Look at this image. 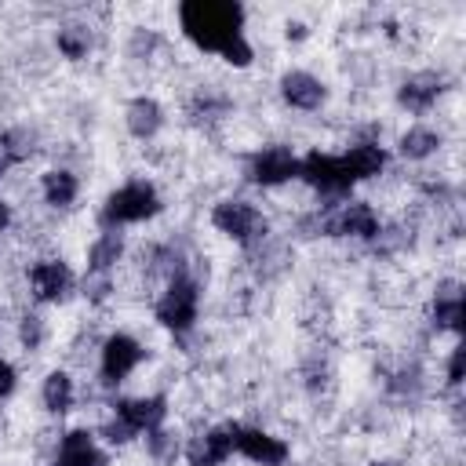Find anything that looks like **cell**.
Wrapping results in <instances>:
<instances>
[{
	"label": "cell",
	"mask_w": 466,
	"mask_h": 466,
	"mask_svg": "<svg viewBox=\"0 0 466 466\" xmlns=\"http://www.w3.org/2000/svg\"><path fill=\"white\" fill-rule=\"evenodd\" d=\"M178 25L189 44L222 58V51L244 40V7L233 0H186L178 7Z\"/></svg>",
	"instance_id": "1"
},
{
	"label": "cell",
	"mask_w": 466,
	"mask_h": 466,
	"mask_svg": "<svg viewBox=\"0 0 466 466\" xmlns=\"http://www.w3.org/2000/svg\"><path fill=\"white\" fill-rule=\"evenodd\" d=\"M160 193L153 189V182L146 178H131L124 182L120 189H113L102 208H98V226L102 229H120V226H131V222H146L160 211Z\"/></svg>",
	"instance_id": "2"
},
{
	"label": "cell",
	"mask_w": 466,
	"mask_h": 466,
	"mask_svg": "<svg viewBox=\"0 0 466 466\" xmlns=\"http://www.w3.org/2000/svg\"><path fill=\"white\" fill-rule=\"evenodd\" d=\"M167 415V400L164 397H127L113 404V419L102 426V437L109 444H127L138 433H149L157 426H164Z\"/></svg>",
	"instance_id": "3"
},
{
	"label": "cell",
	"mask_w": 466,
	"mask_h": 466,
	"mask_svg": "<svg viewBox=\"0 0 466 466\" xmlns=\"http://www.w3.org/2000/svg\"><path fill=\"white\" fill-rule=\"evenodd\" d=\"M153 313H157V320L167 331H175V335L189 331L197 324V313H200V288H197V280L186 269L171 273V280H167L164 295L157 299V309Z\"/></svg>",
	"instance_id": "4"
},
{
	"label": "cell",
	"mask_w": 466,
	"mask_h": 466,
	"mask_svg": "<svg viewBox=\"0 0 466 466\" xmlns=\"http://www.w3.org/2000/svg\"><path fill=\"white\" fill-rule=\"evenodd\" d=\"M211 222H215V229L218 233H226V237H233L237 244H244V248H255V244H262L266 240V218L258 215V208L255 204H248V200H237V197H226V200H218L215 208H211Z\"/></svg>",
	"instance_id": "5"
},
{
	"label": "cell",
	"mask_w": 466,
	"mask_h": 466,
	"mask_svg": "<svg viewBox=\"0 0 466 466\" xmlns=\"http://www.w3.org/2000/svg\"><path fill=\"white\" fill-rule=\"evenodd\" d=\"M299 178L306 186H313L317 193H324V197H346L357 186L342 153H320V149H313L299 160Z\"/></svg>",
	"instance_id": "6"
},
{
	"label": "cell",
	"mask_w": 466,
	"mask_h": 466,
	"mask_svg": "<svg viewBox=\"0 0 466 466\" xmlns=\"http://www.w3.org/2000/svg\"><path fill=\"white\" fill-rule=\"evenodd\" d=\"M317 226L328 237H360V240H371V237L382 233V222H379L375 208L364 204V200H350V204H339L328 215H317Z\"/></svg>",
	"instance_id": "7"
},
{
	"label": "cell",
	"mask_w": 466,
	"mask_h": 466,
	"mask_svg": "<svg viewBox=\"0 0 466 466\" xmlns=\"http://www.w3.org/2000/svg\"><path fill=\"white\" fill-rule=\"evenodd\" d=\"M142 357H146V350H142L138 339H131V335H124V331L109 335V339L102 342V360H98L102 382H109V386L124 382V379L142 364Z\"/></svg>",
	"instance_id": "8"
},
{
	"label": "cell",
	"mask_w": 466,
	"mask_h": 466,
	"mask_svg": "<svg viewBox=\"0 0 466 466\" xmlns=\"http://www.w3.org/2000/svg\"><path fill=\"white\" fill-rule=\"evenodd\" d=\"M233 451H240L255 466H284L288 462V444L258 426H237L233 430Z\"/></svg>",
	"instance_id": "9"
},
{
	"label": "cell",
	"mask_w": 466,
	"mask_h": 466,
	"mask_svg": "<svg viewBox=\"0 0 466 466\" xmlns=\"http://www.w3.org/2000/svg\"><path fill=\"white\" fill-rule=\"evenodd\" d=\"M248 178L255 186H280L299 178V157L288 146H266L248 160Z\"/></svg>",
	"instance_id": "10"
},
{
	"label": "cell",
	"mask_w": 466,
	"mask_h": 466,
	"mask_svg": "<svg viewBox=\"0 0 466 466\" xmlns=\"http://www.w3.org/2000/svg\"><path fill=\"white\" fill-rule=\"evenodd\" d=\"M29 288L40 302H62L76 288V277L62 258H40L29 266Z\"/></svg>",
	"instance_id": "11"
},
{
	"label": "cell",
	"mask_w": 466,
	"mask_h": 466,
	"mask_svg": "<svg viewBox=\"0 0 466 466\" xmlns=\"http://www.w3.org/2000/svg\"><path fill=\"white\" fill-rule=\"evenodd\" d=\"M233 430H237V422H226V426H211L200 437H193L186 444V462L189 466H222L233 455Z\"/></svg>",
	"instance_id": "12"
},
{
	"label": "cell",
	"mask_w": 466,
	"mask_h": 466,
	"mask_svg": "<svg viewBox=\"0 0 466 466\" xmlns=\"http://www.w3.org/2000/svg\"><path fill=\"white\" fill-rule=\"evenodd\" d=\"M51 466H109V459L95 444V433L91 430H69V433H62Z\"/></svg>",
	"instance_id": "13"
},
{
	"label": "cell",
	"mask_w": 466,
	"mask_h": 466,
	"mask_svg": "<svg viewBox=\"0 0 466 466\" xmlns=\"http://www.w3.org/2000/svg\"><path fill=\"white\" fill-rule=\"evenodd\" d=\"M280 98H284L291 109H306V113H313V109L324 106L328 87H324L313 73H306V69H288V73L280 76Z\"/></svg>",
	"instance_id": "14"
},
{
	"label": "cell",
	"mask_w": 466,
	"mask_h": 466,
	"mask_svg": "<svg viewBox=\"0 0 466 466\" xmlns=\"http://www.w3.org/2000/svg\"><path fill=\"white\" fill-rule=\"evenodd\" d=\"M444 91V80L437 73H415L408 76L400 87H397V102L408 109V113H426Z\"/></svg>",
	"instance_id": "15"
},
{
	"label": "cell",
	"mask_w": 466,
	"mask_h": 466,
	"mask_svg": "<svg viewBox=\"0 0 466 466\" xmlns=\"http://www.w3.org/2000/svg\"><path fill=\"white\" fill-rule=\"evenodd\" d=\"M124 124H127V131H131L135 138L146 142V138H153V135L164 127V109H160L157 98L138 95V98L127 102V109H124Z\"/></svg>",
	"instance_id": "16"
},
{
	"label": "cell",
	"mask_w": 466,
	"mask_h": 466,
	"mask_svg": "<svg viewBox=\"0 0 466 466\" xmlns=\"http://www.w3.org/2000/svg\"><path fill=\"white\" fill-rule=\"evenodd\" d=\"M120 255H124V237H120V229H102V233L91 240V248H87V277H109L113 266L120 262Z\"/></svg>",
	"instance_id": "17"
},
{
	"label": "cell",
	"mask_w": 466,
	"mask_h": 466,
	"mask_svg": "<svg viewBox=\"0 0 466 466\" xmlns=\"http://www.w3.org/2000/svg\"><path fill=\"white\" fill-rule=\"evenodd\" d=\"M353 182H364V178H375L382 167H386V149L379 142H353L346 153H342Z\"/></svg>",
	"instance_id": "18"
},
{
	"label": "cell",
	"mask_w": 466,
	"mask_h": 466,
	"mask_svg": "<svg viewBox=\"0 0 466 466\" xmlns=\"http://www.w3.org/2000/svg\"><path fill=\"white\" fill-rule=\"evenodd\" d=\"M40 193H44V204H51V208H69V204L76 200V193H80V182H76L73 171L51 167V171H44V178H40Z\"/></svg>",
	"instance_id": "19"
},
{
	"label": "cell",
	"mask_w": 466,
	"mask_h": 466,
	"mask_svg": "<svg viewBox=\"0 0 466 466\" xmlns=\"http://www.w3.org/2000/svg\"><path fill=\"white\" fill-rule=\"evenodd\" d=\"M433 324L444 328V331H459L462 328V295H459V284L455 280H444L437 299H433Z\"/></svg>",
	"instance_id": "20"
},
{
	"label": "cell",
	"mask_w": 466,
	"mask_h": 466,
	"mask_svg": "<svg viewBox=\"0 0 466 466\" xmlns=\"http://www.w3.org/2000/svg\"><path fill=\"white\" fill-rule=\"evenodd\" d=\"M40 400H44V408H47L51 415L69 411V408H73V400H76L73 379H69L66 371H51V375L44 379V386H40Z\"/></svg>",
	"instance_id": "21"
},
{
	"label": "cell",
	"mask_w": 466,
	"mask_h": 466,
	"mask_svg": "<svg viewBox=\"0 0 466 466\" xmlns=\"http://www.w3.org/2000/svg\"><path fill=\"white\" fill-rule=\"evenodd\" d=\"M437 146H441V135L433 127H408L397 142L400 157H408V160H426L430 153H437Z\"/></svg>",
	"instance_id": "22"
},
{
	"label": "cell",
	"mask_w": 466,
	"mask_h": 466,
	"mask_svg": "<svg viewBox=\"0 0 466 466\" xmlns=\"http://www.w3.org/2000/svg\"><path fill=\"white\" fill-rule=\"evenodd\" d=\"M0 153L7 157V164H18V160H29L36 153V131L29 127H11L0 135Z\"/></svg>",
	"instance_id": "23"
},
{
	"label": "cell",
	"mask_w": 466,
	"mask_h": 466,
	"mask_svg": "<svg viewBox=\"0 0 466 466\" xmlns=\"http://www.w3.org/2000/svg\"><path fill=\"white\" fill-rule=\"evenodd\" d=\"M55 44H58V51L66 55V58H84L87 55V47H91V36H87V29L84 25H62L58 29V36H55Z\"/></svg>",
	"instance_id": "24"
},
{
	"label": "cell",
	"mask_w": 466,
	"mask_h": 466,
	"mask_svg": "<svg viewBox=\"0 0 466 466\" xmlns=\"http://www.w3.org/2000/svg\"><path fill=\"white\" fill-rule=\"evenodd\" d=\"M44 339H47V324H44V317H40V313H25V317L18 320V342H22L25 350H40Z\"/></svg>",
	"instance_id": "25"
},
{
	"label": "cell",
	"mask_w": 466,
	"mask_h": 466,
	"mask_svg": "<svg viewBox=\"0 0 466 466\" xmlns=\"http://www.w3.org/2000/svg\"><path fill=\"white\" fill-rule=\"evenodd\" d=\"M146 448H149V455L157 459V462H171L175 455H178V441H175V433H167V430H149L146 433Z\"/></svg>",
	"instance_id": "26"
},
{
	"label": "cell",
	"mask_w": 466,
	"mask_h": 466,
	"mask_svg": "<svg viewBox=\"0 0 466 466\" xmlns=\"http://www.w3.org/2000/svg\"><path fill=\"white\" fill-rule=\"evenodd\" d=\"M15 386H18V371H15V364H11V360H4V357H0V400H4V397H11V393H15Z\"/></svg>",
	"instance_id": "27"
},
{
	"label": "cell",
	"mask_w": 466,
	"mask_h": 466,
	"mask_svg": "<svg viewBox=\"0 0 466 466\" xmlns=\"http://www.w3.org/2000/svg\"><path fill=\"white\" fill-rule=\"evenodd\" d=\"M109 288H113L109 277H87V291H84V295H87L91 302H102V299L109 295Z\"/></svg>",
	"instance_id": "28"
},
{
	"label": "cell",
	"mask_w": 466,
	"mask_h": 466,
	"mask_svg": "<svg viewBox=\"0 0 466 466\" xmlns=\"http://www.w3.org/2000/svg\"><path fill=\"white\" fill-rule=\"evenodd\" d=\"M462 357H466V350H462V346H455V350H451V357H448V382H451V386H459V382H462Z\"/></svg>",
	"instance_id": "29"
},
{
	"label": "cell",
	"mask_w": 466,
	"mask_h": 466,
	"mask_svg": "<svg viewBox=\"0 0 466 466\" xmlns=\"http://www.w3.org/2000/svg\"><path fill=\"white\" fill-rule=\"evenodd\" d=\"M306 36V25L302 22H288V40H302Z\"/></svg>",
	"instance_id": "30"
},
{
	"label": "cell",
	"mask_w": 466,
	"mask_h": 466,
	"mask_svg": "<svg viewBox=\"0 0 466 466\" xmlns=\"http://www.w3.org/2000/svg\"><path fill=\"white\" fill-rule=\"evenodd\" d=\"M11 226V204L7 200H0V233Z\"/></svg>",
	"instance_id": "31"
},
{
	"label": "cell",
	"mask_w": 466,
	"mask_h": 466,
	"mask_svg": "<svg viewBox=\"0 0 466 466\" xmlns=\"http://www.w3.org/2000/svg\"><path fill=\"white\" fill-rule=\"evenodd\" d=\"M7 167H11V164H7V157L0 153V178H4V171H7Z\"/></svg>",
	"instance_id": "32"
}]
</instances>
